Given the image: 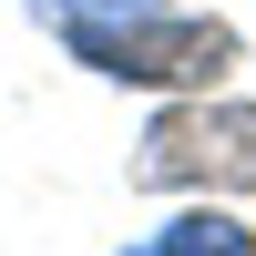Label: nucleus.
Listing matches in <instances>:
<instances>
[{
	"label": "nucleus",
	"mask_w": 256,
	"mask_h": 256,
	"mask_svg": "<svg viewBox=\"0 0 256 256\" xmlns=\"http://www.w3.org/2000/svg\"><path fill=\"white\" fill-rule=\"evenodd\" d=\"M154 10V0H31V20H52V31H92V20H134Z\"/></svg>",
	"instance_id": "nucleus-4"
},
{
	"label": "nucleus",
	"mask_w": 256,
	"mask_h": 256,
	"mask_svg": "<svg viewBox=\"0 0 256 256\" xmlns=\"http://www.w3.org/2000/svg\"><path fill=\"white\" fill-rule=\"evenodd\" d=\"M123 256H256V226H236L216 195H205V205H184L174 226H154V236L123 246Z\"/></svg>",
	"instance_id": "nucleus-3"
},
{
	"label": "nucleus",
	"mask_w": 256,
	"mask_h": 256,
	"mask_svg": "<svg viewBox=\"0 0 256 256\" xmlns=\"http://www.w3.org/2000/svg\"><path fill=\"white\" fill-rule=\"evenodd\" d=\"M62 52H72L82 72H102V82H144V92H216V82L236 72V31H226L216 10H174V0H154V10H134V20L62 31Z\"/></svg>",
	"instance_id": "nucleus-1"
},
{
	"label": "nucleus",
	"mask_w": 256,
	"mask_h": 256,
	"mask_svg": "<svg viewBox=\"0 0 256 256\" xmlns=\"http://www.w3.org/2000/svg\"><path fill=\"white\" fill-rule=\"evenodd\" d=\"M134 184H144V195H246V184H256V102L174 92L154 123H144Z\"/></svg>",
	"instance_id": "nucleus-2"
}]
</instances>
